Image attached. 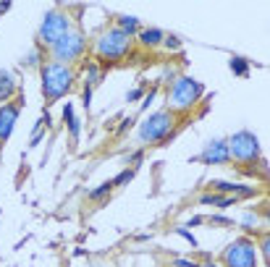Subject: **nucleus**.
<instances>
[{
  "mask_svg": "<svg viewBox=\"0 0 270 267\" xmlns=\"http://www.w3.org/2000/svg\"><path fill=\"white\" fill-rule=\"evenodd\" d=\"M73 81V71L61 63H48L42 66V95L45 100H58L71 89Z\"/></svg>",
  "mask_w": 270,
  "mask_h": 267,
  "instance_id": "f257e3e1",
  "label": "nucleus"
},
{
  "mask_svg": "<svg viewBox=\"0 0 270 267\" xmlns=\"http://www.w3.org/2000/svg\"><path fill=\"white\" fill-rule=\"evenodd\" d=\"M202 92H204L202 81L192 79V76H181V79L173 81L168 103H171L173 110H181V113H184V110H192L194 107V103L202 97Z\"/></svg>",
  "mask_w": 270,
  "mask_h": 267,
  "instance_id": "f03ea898",
  "label": "nucleus"
},
{
  "mask_svg": "<svg viewBox=\"0 0 270 267\" xmlns=\"http://www.w3.org/2000/svg\"><path fill=\"white\" fill-rule=\"evenodd\" d=\"M226 144H228V155L239 162H255L260 158V142L252 131H236Z\"/></svg>",
  "mask_w": 270,
  "mask_h": 267,
  "instance_id": "7ed1b4c3",
  "label": "nucleus"
},
{
  "mask_svg": "<svg viewBox=\"0 0 270 267\" xmlns=\"http://www.w3.org/2000/svg\"><path fill=\"white\" fill-rule=\"evenodd\" d=\"M129 42H132V37L124 34L121 29H110L100 37L97 42V55L105 60H118L124 58V55L129 53Z\"/></svg>",
  "mask_w": 270,
  "mask_h": 267,
  "instance_id": "20e7f679",
  "label": "nucleus"
},
{
  "mask_svg": "<svg viewBox=\"0 0 270 267\" xmlns=\"http://www.w3.org/2000/svg\"><path fill=\"white\" fill-rule=\"evenodd\" d=\"M171 126H173V113H168V110L152 113L142 123V128H139V139H142V142H160V139L168 136Z\"/></svg>",
  "mask_w": 270,
  "mask_h": 267,
  "instance_id": "39448f33",
  "label": "nucleus"
},
{
  "mask_svg": "<svg viewBox=\"0 0 270 267\" xmlns=\"http://www.w3.org/2000/svg\"><path fill=\"white\" fill-rule=\"evenodd\" d=\"M81 50H84V37H81V32H66L61 37L58 42L53 45V58L61 63V66H66V63L76 60Z\"/></svg>",
  "mask_w": 270,
  "mask_h": 267,
  "instance_id": "423d86ee",
  "label": "nucleus"
},
{
  "mask_svg": "<svg viewBox=\"0 0 270 267\" xmlns=\"http://www.w3.org/2000/svg\"><path fill=\"white\" fill-rule=\"evenodd\" d=\"M228 267H257V246L249 238H239L226 249Z\"/></svg>",
  "mask_w": 270,
  "mask_h": 267,
  "instance_id": "0eeeda50",
  "label": "nucleus"
},
{
  "mask_svg": "<svg viewBox=\"0 0 270 267\" xmlns=\"http://www.w3.org/2000/svg\"><path fill=\"white\" fill-rule=\"evenodd\" d=\"M66 32H68V16L61 13V11H50L48 16L42 18L40 42H42V45H55Z\"/></svg>",
  "mask_w": 270,
  "mask_h": 267,
  "instance_id": "6e6552de",
  "label": "nucleus"
},
{
  "mask_svg": "<svg viewBox=\"0 0 270 267\" xmlns=\"http://www.w3.org/2000/svg\"><path fill=\"white\" fill-rule=\"evenodd\" d=\"M197 160L204 162V165H226V162L231 160V155H228V144H226V142H220V139L210 142L207 147H204V152L200 155Z\"/></svg>",
  "mask_w": 270,
  "mask_h": 267,
  "instance_id": "1a4fd4ad",
  "label": "nucleus"
},
{
  "mask_svg": "<svg viewBox=\"0 0 270 267\" xmlns=\"http://www.w3.org/2000/svg\"><path fill=\"white\" fill-rule=\"evenodd\" d=\"M18 121V107L16 105H3L0 110V142H5L13 131V123Z\"/></svg>",
  "mask_w": 270,
  "mask_h": 267,
  "instance_id": "9d476101",
  "label": "nucleus"
},
{
  "mask_svg": "<svg viewBox=\"0 0 270 267\" xmlns=\"http://www.w3.org/2000/svg\"><path fill=\"white\" fill-rule=\"evenodd\" d=\"M210 186H212V189H218V191H226V194H234V197H252V194H255V189H252V186H241V183L212 181Z\"/></svg>",
  "mask_w": 270,
  "mask_h": 267,
  "instance_id": "9b49d317",
  "label": "nucleus"
},
{
  "mask_svg": "<svg viewBox=\"0 0 270 267\" xmlns=\"http://www.w3.org/2000/svg\"><path fill=\"white\" fill-rule=\"evenodd\" d=\"M16 89H18L16 79H13L8 71L0 68V100H8L11 95H16Z\"/></svg>",
  "mask_w": 270,
  "mask_h": 267,
  "instance_id": "f8f14e48",
  "label": "nucleus"
},
{
  "mask_svg": "<svg viewBox=\"0 0 270 267\" xmlns=\"http://www.w3.org/2000/svg\"><path fill=\"white\" fill-rule=\"evenodd\" d=\"M139 37H142V42L150 45V48H155V45H160V40H165V34L160 29H144Z\"/></svg>",
  "mask_w": 270,
  "mask_h": 267,
  "instance_id": "ddd939ff",
  "label": "nucleus"
},
{
  "mask_svg": "<svg viewBox=\"0 0 270 267\" xmlns=\"http://www.w3.org/2000/svg\"><path fill=\"white\" fill-rule=\"evenodd\" d=\"M118 24H121V32L129 34V37H132V34L139 29V18H134V16H121Z\"/></svg>",
  "mask_w": 270,
  "mask_h": 267,
  "instance_id": "4468645a",
  "label": "nucleus"
},
{
  "mask_svg": "<svg viewBox=\"0 0 270 267\" xmlns=\"http://www.w3.org/2000/svg\"><path fill=\"white\" fill-rule=\"evenodd\" d=\"M202 205H220V207H228V205H234V197H212V194H204L202 199Z\"/></svg>",
  "mask_w": 270,
  "mask_h": 267,
  "instance_id": "2eb2a0df",
  "label": "nucleus"
},
{
  "mask_svg": "<svg viewBox=\"0 0 270 267\" xmlns=\"http://www.w3.org/2000/svg\"><path fill=\"white\" fill-rule=\"evenodd\" d=\"M231 71H234L236 76H247V73H249V63L244 58H231Z\"/></svg>",
  "mask_w": 270,
  "mask_h": 267,
  "instance_id": "dca6fc26",
  "label": "nucleus"
},
{
  "mask_svg": "<svg viewBox=\"0 0 270 267\" xmlns=\"http://www.w3.org/2000/svg\"><path fill=\"white\" fill-rule=\"evenodd\" d=\"M110 189H113V183H102V186H97L95 191H89V199H100V197H105V194H110Z\"/></svg>",
  "mask_w": 270,
  "mask_h": 267,
  "instance_id": "f3484780",
  "label": "nucleus"
},
{
  "mask_svg": "<svg viewBox=\"0 0 270 267\" xmlns=\"http://www.w3.org/2000/svg\"><path fill=\"white\" fill-rule=\"evenodd\" d=\"M132 178H134V170H124V173H118L110 183H113V186H121V183H129Z\"/></svg>",
  "mask_w": 270,
  "mask_h": 267,
  "instance_id": "a211bd4d",
  "label": "nucleus"
},
{
  "mask_svg": "<svg viewBox=\"0 0 270 267\" xmlns=\"http://www.w3.org/2000/svg\"><path fill=\"white\" fill-rule=\"evenodd\" d=\"M176 236H181V238H186V241H189L192 244V249H197V238H194L189 231H186V228H176V231H173Z\"/></svg>",
  "mask_w": 270,
  "mask_h": 267,
  "instance_id": "6ab92c4d",
  "label": "nucleus"
},
{
  "mask_svg": "<svg viewBox=\"0 0 270 267\" xmlns=\"http://www.w3.org/2000/svg\"><path fill=\"white\" fill-rule=\"evenodd\" d=\"M68 131H71V139H76V136H79V121H76V118H71V121H68Z\"/></svg>",
  "mask_w": 270,
  "mask_h": 267,
  "instance_id": "aec40b11",
  "label": "nucleus"
},
{
  "mask_svg": "<svg viewBox=\"0 0 270 267\" xmlns=\"http://www.w3.org/2000/svg\"><path fill=\"white\" fill-rule=\"evenodd\" d=\"M210 223H218V225H231L234 220H231V217H223V215H212V217H210Z\"/></svg>",
  "mask_w": 270,
  "mask_h": 267,
  "instance_id": "412c9836",
  "label": "nucleus"
},
{
  "mask_svg": "<svg viewBox=\"0 0 270 267\" xmlns=\"http://www.w3.org/2000/svg\"><path fill=\"white\" fill-rule=\"evenodd\" d=\"M37 63H40V53L32 50V53H29V58H26V66H37Z\"/></svg>",
  "mask_w": 270,
  "mask_h": 267,
  "instance_id": "4be33fe9",
  "label": "nucleus"
},
{
  "mask_svg": "<svg viewBox=\"0 0 270 267\" xmlns=\"http://www.w3.org/2000/svg\"><path fill=\"white\" fill-rule=\"evenodd\" d=\"M139 97H142V89H132V92L126 95V100H129V103H134V100H139Z\"/></svg>",
  "mask_w": 270,
  "mask_h": 267,
  "instance_id": "5701e85b",
  "label": "nucleus"
},
{
  "mask_svg": "<svg viewBox=\"0 0 270 267\" xmlns=\"http://www.w3.org/2000/svg\"><path fill=\"white\" fill-rule=\"evenodd\" d=\"M71 118H73V107H71V105H66V107H63V121L68 123Z\"/></svg>",
  "mask_w": 270,
  "mask_h": 267,
  "instance_id": "b1692460",
  "label": "nucleus"
},
{
  "mask_svg": "<svg viewBox=\"0 0 270 267\" xmlns=\"http://www.w3.org/2000/svg\"><path fill=\"white\" fill-rule=\"evenodd\" d=\"M132 123H134V118H124V123H121V126H118V131H126V128H129V126H132Z\"/></svg>",
  "mask_w": 270,
  "mask_h": 267,
  "instance_id": "393cba45",
  "label": "nucleus"
},
{
  "mask_svg": "<svg viewBox=\"0 0 270 267\" xmlns=\"http://www.w3.org/2000/svg\"><path fill=\"white\" fill-rule=\"evenodd\" d=\"M176 265H179V267H197V265L189 262V260H176Z\"/></svg>",
  "mask_w": 270,
  "mask_h": 267,
  "instance_id": "a878e982",
  "label": "nucleus"
},
{
  "mask_svg": "<svg viewBox=\"0 0 270 267\" xmlns=\"http://www.w3.org/2000/svg\"><path fill=\"white\" fill-rule=\"evenodd\" d=\"M152 100H155V92H150V97H144V103H142V107H150V105H152Z\"/></svg>",
  "mask_w": 270,
  "mask_h": 267,
  "instance_id": "bb28decb",
  "label": "nucleus"
},
{
  "mask_svg": "<svg viewBox=\"0 0 270 267\" xmlns=\"http://www.w3.org/2000/svg\"><path fill=\"white\" fill-rule=\"evenodd\" d=\"M255 223H257L255 215H247V217H244V225H255Z\"/></svg>",
  "mask_w": 270,
  "mask_h": 267,
  "instance_id": "cd10ccee",
  "label": "nucleus"
},
{
  "mask_svg": "<svg viewBox=\"0 0 270 267\" xmlns=\"http://www.w3.org/2000/svg\"><path fill=\"white\" fill-rule=\"evenodd\" d=\"M168 48H173V50L179 48V40H176V37H168Z\"/></svg>",
  "mask_w": 270,
  "mask_h": 267,
  "instance_id": "c85d7f7f",
  "label": "nucleus"
},
{
  "mask_svg": "<svg viewBox=\"0 0 270 267\" xmlns=\"http://www.w3.org/2000/svg\"><path fill=\"white\" fill-rule=\"evenodd\" d=\"M202 223H204V217H192L189 220V225H202Z\"/></svg>",
  "mask_w": 270,
  "mask_h": 267,
  "instance_id": "c756f323",
  "label": "nucleus"
},
{
  "mask_svg": "<svg viewBox=\"0 0 270 267\" xmlns=\"http://www.w3.org/2000/svg\"><path fill=\"white\" fill-rule=\"evenodd\" d=\"M11 8V3H0V11H8Z\"/></svg>",
  "mask_w": 270,
  "mask_h": 267,
  "instance_id": "7c9ffc66",
  "label": "nucleus"
},
{
  "mask_svg": "<svg viewBox=\"0 0 270 267\" xmlns=\"http://www.w3.org/2000/svg\"><path fill=\"white\" fill-rule=\"evenodd\" d=\"M204 267H218V265H215V262H207V265H204Z\"/></svg>",
  "mask_w": 270,
  "mask_h": 267,
  "instance_id": "2f4dec72",
  "label": "nucleus"
}]
</instances>
